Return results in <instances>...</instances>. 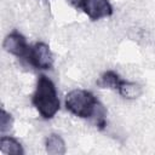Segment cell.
I'll return each instance as SVG.
<instances>
[{
  "label": "cell",
  "instance_id": "6da1fadb",
  "mask_svg": "<svg viewBox=\"0 0 155 155\" xmlns=\"http://www.w3.org/2000/svg\"><path fill=\"white\" fill-rule=\"evenodd\" d=\"M31 102L44 119H52L57 114L59 110V99L56 86L51 79L45 75L39 76Z\"/></svg>",
  "mask_w": 155,
  "mask_h": 155
},
{
  "label": "cell",
  "instance_id": "7a4b0ae2",
  "mask_svg": "<svg viewBox=\"0 0 155 155\" xmlns=\"http://www.w3.org/2000/svg\"><path fill=\"white\" fill-rule=\"evenodd\" d=\"M98 103L99 102L93 96V93L86 90L75 88L68 92L65 96L67 110L82 119H91Z\"/></svg>",
  "mask_w": 155,
  "mask_h": 155
},
{
  "label": "cell",
  "instance_id": "3957f363",
  "mask_svg": "<svg viewBox=\"0 0 155 155\" xmlns=\"http://www.w3.org/2000/svg\"><path fill=\"white\" fill-rule=\"evenodd\" d=\"M27 61L38 69H52L53 67V54L50 46L45 42H36L31 46Z\"/></svg>",
  "mask_w": 155,
  "mask_h": 155
},
{
  "label": "cell",
  "instance_id": "277c9868",
  "mask_svg": "<svg viewBox=\"0 0 155 155\" xmlns=\"http://www.w3.org/2000/svg\"><path fill=\"white\" fill-rule=\"evenodd\" d=\"M2 47L6 52H8L16 57H21V58H27L29 50H30V47L27 44L25 38L18 31L10 33L5 38Z\"/></svg>",
  "mask_w": 155,
  "mask_h": 155
},
{
  "label": "cell",
  "instance_id": "5b68a950",
  "mask_svg": "<svg viewBox=\"0 0 155 155\" xmlns=\"http://www.w3.org/2000/svg\"><path fill=\"white\" fill-rule=\"evenodd\" d=\"M81 7L92 21H98L113 13V7L108 0H84Z\"/></svg>",
  "mask_w": 155,
  "mask_h": 155
},
{
  "label": "cell",
  "instance_id": "8992f818",
  "mask_svg": "<svg viewBox=\"0 0 155 155\" xmlns=\"http://www.w3.org/2000/svg\"><path fill=\"white\" fill-rule=\"evenodd\" d=\"M45 148H46V153L50 155H63L67 151L65 142L61 136L56 133H52L46 138Z\"/></svg>",
  "mask_w": 155,
  "mask_h": 155
},
{
  "label": "cell",
  "instance_id": "52a82bcc",
  "mask_svg": "<svg viewBox=\"0 0 155 155\" xmlns=\"http://www.w3.org/2000/svg\"><path fill=\"white\" fill-rule=\"evenodd\" d=\"M0 151L5 155H23L24 154V150L21 143L8 136H2L0 138Z\"/></svg>",
  "mask_w": 155,
  "mask_h": 155
},
{
  "label": "cell",
  "instance_id": "ba28073f",
  "mask_svg": "<svg viewBox=\"0 0 155 155\" xmlns=\"http://www.w3.org/2000/svg\"><path fill=\"white\" fill-rule=\"evenodd\" d=\"M117 91L121 94V97H124L126 99H136V98L140 97V94L143 92L140 85L132 82V81H126V80H121V82L117 87Z\"/></svg>",
  "mask_w": 155,
  "mask_h": 155
},
{
  "label": "cell",
  "instance_id": "9c48e42d",
  "mask_svg": "<svg viewBox=\"0 0 155 155\" xmlns=\"http://www.w3.org/2000/svg\"><path fill=\"white\" fill-rule=\"evenodd\" d=\"M121 78L113 70H107L105 73H103L101 75V78L97 81V85L102 88H113V90H117L120 82H121Z\"/></svg>",
  "mask_w": 155,
  "mask_h": 155
},
{
  "label": "cell",
  "instance_id": "30bf717a",
  "mask_svg": "<svg viewBox=\"0 0 155 155\" xmlns=\"http://www.w3.org/2000/svg\"><path fill=\"white\" fill-rule=\"evenodd\" d=\"M12 125H13L12 116L2 109L1 110V116H0V131H1V133H5V132L10 131L12 128Z\"/></svg>",
  "mask_w": 155,
  "mask_h": 155
},
{
  "label": "cell",
  "instance_id": "8fae6325",
  "mask_svg": "<svg viewBox=\"0 0 155 155\" xmlns=\"http://www.w3.org/2000/svg\"><path fill=\"white\" fill-rule=\"evenodd\" d=\"M67 1H68L71 6H74V7L78 8V7H81V6H82V1H84V0H67Z\"/></svg>",
  "mask_w": 155,
  "mask_h": 155
}]
</instances>
